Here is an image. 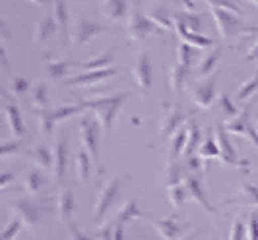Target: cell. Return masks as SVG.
Here are the masks:
<instances>
[{
	"label": "cell",
	"instance_id": "6da1fadb",
	"mask_svg": "<svg viewBox=\"0 0 258 240\" xmlns=\"http://www.w3.org/2000/svg\"><path fill=\"white\" fill-rule=\"evenodd\" d=\"M126 99H128V93L120 91V93H113V95H103V97H97V99H90V101H84L80 105L84 109H90L93 116L97 118V122L101 124V130L105 134H109Z\"/></svg>",
	"mask_w": 258,
	"mask_h": 240
},
{
	"label": "cell",
	"instance_id": "7a4b0ae2",
	"mask_svg": "<svg viewBox=\"0 0 258 240\" xmlns=\"http://www.w3.org/2000/svg\"><path fill=\"white\" fill-rule=\"evenodd\" d=\"M210 12H212L214 20H216L218 33H220L223 39L258 35V27L243 24L237 14L229 12V10H223V8H216V6H210Z\"/></svg>",
	"mask_w": 258,
	"mask_h": 240
},
{
	"label": "cell",
	"instance_id": "3957f363",
	"mask_svg": "<svg viewBox=\"0 0 258 240\" xmlns=\"http://www.w3.org/2000/svg\"><path fill=\"white\" fill-rule=\"evenodd\" d=\"M82 111H86L82 105H68V107H54V109H39V111H35V114H37V126L41 130V134L52 136L56 124L64 122L66 118H70V116H76Z\"/></svg>",
	"mask_w": 258,
	"mask_h": 240
},
{
	"label": "cell",
	"instance_id": "277c9868",
	"mask_svg": "<svg viewBox=\"0 0 258 240\" xmlns=\"http://www.w3.org/2000/svg\"><path fill=\"white\" fill-rule=\"evenodd\" d=\"M122 186H124V177H111L105 180L103 188L99 190V194H97L95 207H93V221L95 223H99L101 219H105L107 211L113 207L116 198L120 196Z\"/></svg>",
	"mask_w": 258,
	"mask_h": 240
},
{
	"label": "cell",
	"instance_id": "5b68a950",
	"mask_svg": "<svg viewBox=\"0 0 258 240\" xmlns=\"http://www.w3.org/2000/svg\"><path fill=\"white\" fill-rule=\"evenodd\" d=\"M159 29H161V27L157 26L150 16H146V14L140 10L138 4L132 8V12H130V16H128V22H126V33H128L130 41L142 43L146 37L159 33Z\"/></svg>",
	"mask_w": 258,
	"mask_h": 240
},
{
	"label": "cell",
	"instance_id": "8992f818",
	"mask_svg": "<svg viewBox=\"0 0 258 240\" xmlns=\"http://www.w3.org/2000/svg\"><path fill=\"white\" fill-rule=\"evenodd\" d=\"M80 128V138L84 143V149L90 153L93 163L99 161V141H101V124L97 122L95 116H82L78 120Z\"/></svg>",
	"mask_w": 258,
	"mask_h": 240
},
{
	"label": "cell",
	"instance_id": "52a82bcc",
	"mask_svg": "<svg viewBox=\"0 0 258 240\" xmlns=\"http://www.w3.org/2000/svg\"><path fill=\"white\" fill-rule=\"evenodd\" d=\"M10 211L24 223V228L29 232H35L41 225V205L33 200H12Z\"/></svg>",
	"mask_w": 258,
	"mask_h": 240
},
{
	"label": "cell",
	"instance_id": "ba28073f",
	"mask_svg": "<svg viewBox=\"0 0 258 240\" xmlns=\"http://www.w3.org/2000/svg\"><path fill=\"white\" fill-rule=\"evenodd\" d=\"M101 31H107V27L101 26L99 22L90 20V18H78L72 24V31H70V41L74 47H82L88 45L95 35H99Z\"/></svg>",
	"mask_w": 258,
	"mask_h": 240
},
{
	"label": "cell",
	"instance_id": "9c48e42d",
	"mask_svg": "<svg viewBox=\"0 0 258 240\" xmlns=\"http://www.w3.org/2000/svg\"><path fill=\"white\" fill-rule=\"evenodd\" d=\"M216 143H218V149H220V163L221 165H231V167H243L246 165V161H241L239 153L235 149V145L229 139V132L225 130L223 124H218L216 126Z\"/></svg>",
	"mask_w": 258,
	"mask_h": 240
},
{
	"label": "cell",
	"instance_id": "30bf717a",
	"mask_svg": "<svg viewBox=\"0 0 258 240\" xmlns=\"http://www.w3.org/2000/svg\"><path fill=\"white\" fill-rule=\"evenodd\" d=\"M132 77L136 82V86L140 88V91H150L152 88V79H154V70H152V58H150V52L148 51H140L136 60H134V66H132Z\"/></svg>",
	"mask_w": 258,
	"mask_h": 240
},
{
	"label": "cell",
	"instance_id": "8fae6325",
	"mask_svg": "<svg viewBox=\"0 0 258 240\" xmlns=\"http://www.w3.org/2000/svg\"><path fill=\"white\" fill-rule=\"evenodd\" d=\"M190 97L198 109H210L216 99V74L194 82L192 89H190Z\"/></svg>",
	"mask_w": 258,
	"mask_h": 240
},
{
	"label": "cell",
	"instance_id": "7c38bea8",
	"mask_svg": "<svg viewBox=\"0 0 258 240\" xmlns=\"http://www.w3.org/2000/svg\"><path fill=\"white\" fill-rule=\"evenodd\" d=\"M66 167H68V138L66 134H60L52 147V173H54V180L60 186L64 184Z\"/></svg>",
	"mask_w": 258,
	"mask_h": 240
},
{
	"label": "cell",
	"instance_id": "4fadbf2b",
	"mask_svg": "<svg viewBox=\"0 0 258 240\" xmlns=\"http://www.w3.org/2000/svg\"><path fill=\"white\" fill-rule=\"evenodd\" d=\"M138 217H142L140 209H138V202L136 200H126L111 221L113 230H115V240H124V225L132 219H138Z\"/></svg>",
	"mask_w": 258,
	"mask_h": 240
},
{
	"label": "cell",
	"instance_id": "5bb4252c",
	"mask_svg": "<svg viewBox=\"0 0 258 240\" xmlns=\"http://www.w3.org/2000/svg\"><path fill=\"white\" fill-rule=\"evenodd\" d=\"M116 68H105V70H95V72H82V74H76L72 77H66L64 84L68 88H90V86H95V84H101L107 77L116 76Z\"/></svg>",
	"mask_w": 258,
	"mask_h": 240
},
{
	"label": "cell",
	"instance_id": "9a60e30c",
	"mask_svg": "<svg viewBox=\"0 0 258 240\" xmlns=\"http://www.w3.org/2000/svg\"><path fill=\"white\" fill-rule=\"evenodd\" d=\"M2 111H4V122L8 124V130L12 132L16 138H22L27 130L26 124H24L22 111L18 109V105L14 101H8L6 97H2Z\"/></svg>",
	"mask_w": 258,
	"mask_h": 240
},
{
	"label": "cell",
	"instance_id": "2e32d148",
	"mask_svg": "<svg viewBox=\"0 0 258 240\" xmlns=\"http://www.w3.org/2000/svg\"><path fill=\"white\" fill-rule=\"evenodd\" d=\"M184 120H186L184 113H181L177 107L165 105V109L161 113V120H159V132L165 138H173L179 132V126H181Z\"/></svg>",
	"mask_w": 258,
	"mask_h": 240
},
{
	"label": "cell",
	"instance_id": "e0dca14e",
	"mask_svg": "<svg viewBox=\"0 0 258 240\" xmlns=\"http://www.w3.org/2000/svg\"><path fill=\"white\" fill-rule=\"evenodd\" d=\"M144 219L157 230L161 240H181L184 228L175 217H167V219H154V217L148 219V217H144Z\"/></svg>",
	"mask_w": 258,
	"mask_h": 240
},
{
	"label": "cell",
	"instance_id": "ac0fdd59",
	"mask_svg": "<svg viewBox=\"0 0 258 240\" xmlns=\"http://www.w3.org/2000/svg\"><path fill=\"white\" fill-rule=\"evenodd\" d=\"M74 207H76V203H74L72 186L62 184L60 190H58V198H56V211H58V219H60L64 225H70V223H72Z\"/></svg>",
	"mask_w": 258,
	"mask_h": 240
},
{
	"label": "cell",
	"instance_id": "d6986e66",
	"mask_svg": "<svg viewBox=\"0 0 258 240\" xmlns=\"http://www.w3.org/2000/svg\"><path fill=\"white\" fill-rule=\"evenodd\" d=\"M184 186L188 190V200H192L198 207H202L206 213H214V205L208 202V196L204 188H202V184H200V180L196 177H186L184 178Z\"/></svg>",
	"mask_w": 258,
	"mask_h": 240
},
{
	"label": "cell",
	"instance_id": "ffe728a7",
	"mask_svg": "<svg viewBox=\"0 0 258 240\" xmlns=\"http://www.w3.org/2000/svg\"><path fill=\"white\" fill-rule=\"evenodd\" d=\"M56 29H58V24H56L54 16H52V14H45L41 20H37V24H35L33 41H35L37 45H43V43H47L49 39L54 37Z\"/></svg>",
	"mask_w": 258,
	"mask_h": 240
},
{
	"label": "cell",
	"instance_id": "44dd1931",
	"mask_svg": "<svg viewBox=\"0 0 258 240\" xmlns=\"http://www.w3.org/2000/svg\"><path fill=\"white\" fill-rule=\"evenodd\" d=\"M173 24H175V31H177V35L181 37L182 43L192 45L194 49H210V47L214 45V41L210 37H204V35H200V33H194L190 29H186L181 22H175V20H173Z\"/></svg>",
	"mask_w": 258,
	"mask_h": 240
},
{
	"label": "cell",
	"instance_id": "7402d4cb",
	"mask_svg": "<svg viewBox=\"0 0 258 240\" xmlns=\"http://www.w3.org/2000/svg\"><path fill=\"white\" fill-rule=\"evenodd\" d=\"M220 54H221V47H218V49H214L212 52H208V54H204V56L200 58V62L196 66V72H194L198 79L210 77L212 72H216V64L220 60Z\"/></svg>",
	"mask_w": 258,
	"mask_h": 240
},
{
	"label": "cell",
	"instance_id": "603a6c76",
	"mask_svg": "<svg viewBox=\"0 0 258 240\" xmlns=\"http://www.w3.org/2000/svg\"><path fill=\"white\" fill-rule=\"evenodd\" d=\"M186 139H188V128L186 130H179L173 138H171V143H169V151H167V163H175L182 153H184V147H186Z\"/></svg>",
	"mask_w": 258,
	"mask_h": 240
},
{
	"label": "cell",
	"instance_id": "cb8c5ba5",
	"mask_svg": "<svg viewBox=\"0 0 258 240\" xmlns=\"http://www.w3.org/2000/svg\"><path fill=\"white\" fill-rule=\"evenodd\" d=\"M225 130L229 134H235V136H245L246 138V132L250 128V118H248V109H245L243 113H239L235 118H229L225 124Z\"/></svg>",
	"mask_w": 258,
	"mask_h": 240
},
{
	"label": "cell",
	"instance_id": "d4e9b609",
	"mask_svg": "<svg viewBox=\"0 0 258 240\" xmlns=\"http://www.w3.org/2000/svg\"><path fill=\"white\" fill-rule=\"evenodd\" d=\"M190 70H192V68H186V66H182V64L175 62V66H173L171 72H169V84H171L173 93H177V95L181 93L184 82L190 76Z\"/></svg>",
	"mask_w": 258,
	"mask_h": 240
},
{
	"label": "cell",
	"instance_id": "484cf974",
	"mask_svg": "<svg viewBox=\"0 0 258 240\" xmlns=\"http://www.w3.org/2000/svg\"><path fill=\"white\" fill-rule=\"evenodd\" d=\"M101 10L109 20H120L126 16V0H101Z\"/></svg>",
	"mask_w": 258,
	"mask_h": 240
},
{
	"label": "cell",
	"instance_id": "4316f807",
	"mask_svg": "<svg viewBox=\"0 0 258 240\" xmlns=\"http://www.w3.org/2000/svg\"><path fill=\"white\" fill-rule=\"evenodd\" d=\"M91 155L86 149H78L76 151V177L80 182H88L91 173Z\"/></svg>",
	"mask_w": 258,
	"mask_h": 240
},
{
	"label": "cell",
	"instance_id": "83f0119b",
	"mask_svg": "<svg viewBox=\"0 0 258 240\" xmlns=\"http://www.w3.org/2000/svg\"><path fill=\"white\" fill-rule=\"evenodd\" d=\"M173 20L175 22H181L186 29H190L194 33H198V29L202 26V16L200 14L192 12V10H179V12L173 14Z\"/></svg>",
	"mask_w": 258,
	"mask_h": 240
},
{
	"label": "cell",
	"instance_id": "f1b7e54d",
	"mask_svg": "<svg viewBox=\"0 0 258 240\" xmlns=\"http://www.w3.org/2000/svg\"><path fill=\"white\" fill-rule=\"evenodd\" d=\"M26 153L35 161V163L41 165L43 169L52 167V149H49L45 143H37V145H33L31 149H27Z\"/></svg>",
	"mask_w": 258,
	"mask_h": 240
},
{
	"label": "cell",
	"instance_id": "f546056e",
	"mask_svg": "<svg viewBox=\"0 0 258 240\" xmlns=\"http://www.w3.org/2000/svg\"><path fill=\"white\" fill-rule=\"evenodd\" d=\"M76 66H82V64L70 62V60H51V62L47 64V76L51 77V79H54V82L56 79H62Z\"/></svg>",
	"mask_w": 258,
	"mask_h": 240
},
{
	"label": "cell",
	"instance_id": "4dcf8cb0",
	"mask_svg": "<svg viewBox=\"0 0 258 240\" xmlns=\"http://www.w3.org/2000/svg\"><path fill=\"white\" fill-rule=\"evenodd\" d=\"M200 128H198V124L196 122H190L188 124V139H186V147H184V157L186 159H190V157H194V151H198L200 149Z\"/></svg>",
	"mask_w": 258,
	"mask_h": 240
},
{
	"label": "cell",
	"instance_id": "1f68e13d",
	"mask_svg": "<svg viewBox=\"0 0 258 240\" xmlns=\"http://www.w3.org/2000/svg\"><path fill=\"white\" fill-rule=\"evenodd\" d=\"M43 188V177L37 169H31L27 171L26 177H24V192L29 194V196H35L39 194V190Z\"/></svg>",
	"mask_w": 258,
	"mask_h": 240
},
{
	"label": "cell",
	"instance_id": "d6a6232c",
	"mask_svg": "<svg viewBox=\"0 0 258 240\" xmlns=\"http://www.w3.org/2000/svg\"><path fill=\"white\" fill-rule=\"evenodd\" d=\"M167 198H169V203L175 207V209H179L184 205V202L188 200V190L184 184H175V186H169L167 188Z\"/></svg>",
	"mask_w": 258,
	"mask_h": 240
},
{
	"label": "cell",
	"instance_id": "836d02e7",
	"mask_svg": "<svg viewBox=\"0 0 258 240\" xmlns=\"http://www.w3.org/2000/svg\"><path fill=\"white\" fill-rule=\"evenodd\" d=\"M150 18H152L161 29H171V27H175V24H173V14H169L167 8H161V6L150 8Z\"/></svg>",
	"mask_w": 258,
	"mask_h": 240
},
{
	"label": "cell",
	"instance_id": "e575fe53",
	"mask_svg": "<svg viewBox=\"0 0 258 240\" xmlns=\"http://www.w3.org/2000/svg\"><path fill=\"white\" fill-rule=\"evenodd\" d=\"M111 62H113V54H111V52H105V54H99V56L91 58L88 62H84L80 68H82L84 72H95V70L111 68Z\"/></svg>",
	"mask_w": 258,
	"mask_h": 240
},
{
	"label": "cell",
	"instance_id": "d590c367",
	"mask_svg": "<svg viewBox=\"0 0 258 240\" xmlns=\"http://www.w3.org/2000/svg\"><path fill=\"white\" fill-rule=\"evenodd\" d=\"M52 16H54L58 27L64 33H68V4H66V0H54L52 2Z\"/></svg>",
	"mask_w": 258,
	"mask_h": 240
},
{
	"label": "cell",
	"instance_id": "8d00e7d4",
	"mask_svg": "<svg viewBox=\"0 0 258 240\" xmlns=\"http://www.w3.org/2000/svg\"><path fill=\"white\" fill-rule=\"evenodd\" d=\"M194 56H196V49L188 43H179L177 45V62L186 66V68H192Z\"/></svg>",
	"mask_w": 258,
	"mask_h": 240
},
{
	"label": "cell",
	"instance_id": "74e56055",
	"mask_svg": "<svg viewBox=\"0 0 258 240\" xmlns=\"http://www.w3.org/2000/svg\"><path fill=\"white\" fill-rule=\"evenodd\" d=\"M256 91H258V74L256 76H252L250 79H246L245 84H241V88H239V91H237V101L239 103L248 101Z\"/></svg>",
	"mask_w": 258,
	"mask_h": 240
},
{
	"label": "cell",
	"instance_id": "f35d334b",
	"mask_svg": "<svg viewBox=\"0 0 258 240\" xmlns=\"http://www.w3.org/2000/svg\"><path fill=\"white\" fill-rule=\"evenodd\" d=\"M198 157H200V159H206V161H212V159H218V161H220V149H218L216 139H206V141H202V145H200V149H198Z\"/></svg>",
	"mask_w": 258,
	"mask_h": 240
},
{
	"label": "cell",
	"instance_id": "ab89813d",
	"mask_svg": "<svg viewBox=\"0 0 258 240\" xmlns=\"http://www.w3.org/2000/svg\"><path fill=\"white\" fill-rule=\"evenodd\" d=\"M165 186H175V184H181V178H182V169L181 165L177 163H167V167H165Z\"/></svg>",
	"mask_w": 258,
	"mask_h": 240
},
{
	"label": "cell",
	"instance_id": "60d3db41",
	"mask_svg": "<svg viewBox=\"0 0 258 240\" xmlns=\"http://www.w3.org/2000/svg\"><path fill=\"white\" fill-rule=\"evenodd\" d=\"M33 103L39 109H49V89L43 82H39L33 91Z\"/></svg>",
	"mask_w": 258,
	"mask_h": 240
},
{
	"label": "cell",
	"instance_id": "b9f144b4",
	"mask_svg": "<svg viewBox=\"0 0 258 240\" xmlns=\"http://www.w3.org/2000/svg\"><path fill=\"white\" fill-rule=\"evenodd\" d=\"M241 198L245 200V205L248 207H258V188L252 184H243L241 186Z\"/></svg>",
	"mask_w": 258,
	"mask_h": 240
},
{
	"label": "cell",
	"instance_id": "7bdbcfd3",
	"mask_svg": "<svg viewBox=\"0 0 258 240\" xmlns=\"http://www.w3.org/2000/svg\"><path fill=\"white\" fill-rule=\"evenodd\" d=\"M22 227H24V223H22L20 219H14L12 223L4 225L2 232H0V240H16V236L20 234Z\"/></svg>",
	"mask_w": 258,
	"mask_h": 240
},
{
	"label": "cell",
	"instance_id": "ee69618b",
	"mask_svg": "<svg viewBox=\"0 0 258 240\" xmlns=\"http://www.w3.org/2000/svg\"><path fill=\"white\" fill-rule=\"evenodd\" d=\"M218 103H220V109H221V113L225 114V118H235V116L239 114L237 105H235V103H233L227 95H220Z\"/></svg>",
	"mask_w": 258,
	"mask_h": 240
},
{
	"label": "cell",
	"instance_id": "f6af8a7d",
	"mask_svg": "<svg viewBox=\"0 0 258 240\" xmlns=\"http://www.w3.org/2000/svg\"><path fill=\"white\" fill-rule=\"evenodd\" d=\"M246 236V225L243 223L241 217H235L231 225V232H229V240H243Z\"/></svg>",
	"mask_w": 258,
	"mask_h": 240
},
{
	"label": "cell",
	"instance_id": "bcb514c9",
	"mask_svg": "<svg viewBox=\"0 0 258 240\" xmlns=\"http://www.w3.org/2000/svg\"><path fill=\"white\" fill-rule=\"evenodd\" d=\"M208 2L210 6H216V8H223V10H229L233 14H241V8H239V4L235 2V0H204Z\"/></svg>",
	"mask_w": 258,
	"mask_h": 240
},
{
	"label": "cell",
	"instance_id": "7dc6e473",
	"mask_svg": "<svg viewBox=\"0 0 258 240\" xmlns=\"http://www.w3.org/2000/svg\"><path fill=\"white\" fill-rule=\"evenodd\" d=\"M246 240H258V211H252L246 225Z\"/></svg>",
	"mask_w": 258,
	"mask_h": 240
},
{
	"label": "cell",
	"instance_id": "c3c4849f",
	"mask_svg": "<svg viewBox=\"0 0 258 240\" xmlns=\"http://www.w3.org/2000/svg\"><path fill=\"white\" fill-rule=\"evenodd\" d=\"M22 151V143L16 139V141H2V145H0V155L2 157H10V155H16V153Z\"/></svg>",
	"mask_w": 258,
	"mask_h": 240
},
{
	"label": "cell",
	"instance_id": "681fc988",
	"mask_svg": "<svg viewBox=\"0 0 258 240\" xmlns=\"http://www.w3.org/2000/svg\"><path fill=\"white\" fill-rule=\"evenodd\" d=\"M10 88H12L14 93L22 95V93H26L27 89H29V82H27L26 77H14L12 84H10Z\"/></svg>",
	"mask_w": 258,
	"mask_h": 240
},
{
	"label": "cell",
	"instance_id": "f907efd6",
	"mask_svg": "<svg viewBox=\"0 0 258 240\" xmlns=\"http://www.w3.org/2000/svg\"><path fill=\"white\" fill-rule=\"evenodd\" d=\"M66 230H68V234H70L72 240H93V238H90V236H86V234H82L80 228L74 225V221H72L70 225H66Z\"/></svg>",
	"mask_w": 258,
	"mask_h": 240
},
{
	"label": "cell",
	"instance_id": "816d5d0a",
	"mask_svg": "<svg viewBox=\"0 0 258 240\" xmlns=\"http://www.w3.org/2000/svg\"><path fill=\"white\" fill-rule=\"evenodd\" d=\"M99 240H115V230H113V225H111V221L109 223H105L101 230H99Z\"/></svg>",
	"mask_w": 258,
	"mask_h": 240
},
{
	"label": "cell",
	"instance_id": "f5cc1de1",
	"mask_svg": "<svg viewBox=\"0 0 258 240\" xmlns=\"http://www.w3.org/2000/svg\"><path fill=\"white\" fill-rule=\"evenodd\" d=\"M245 60H248V62H258V41L256 45H252L248 49V52L245 54Z\"/></svg>",
	"mask_w": 258,
	"mask_h": 240
},
{
	"label": "cell",
	"instance_id": "db71d44e",
	"mask_svg": "<svg viewBox=\"0 0 258 240\" xmlns=\"http://www.w3.org/2000/svg\"><path fill=\"white\" fill-rule=\"evenodd\" d=\"M186 161H188V169H190V171H200V169H202L200 159H196V157H190V159H186Z\"/></svg>",
	"mask_w": 258,
	"mask_h": 240
},
{
	"label": "cell",
	"instance_id": "11a10c76",
	"mask_svg": "<svg viewBox=\"0 0 258 240\" xmlns=\"http://www.w3.org/2000/svg\"><path fill=\"white\" fill-rule=\"evenodd\" d=\"M10 180H12V173H8V175H6V173H2V180H0V186H2V190H6V184H8Z\"/></svg>",
	"mask_w": 258,
	"mask_h": 240
},
{
	"label": "cell",
	"instance_id": "9f6ffc18",
	"mask_svg": "<svg viewBox=\"0 0 258 240\" xmlns=\"http://www.w3.org/2000/svg\"><path fill=\"white\" fill-rule=\"evenodd\" d=\"M33 4H37V6H49V4H52L54 0H31Z\"/></svg>",
	"mask_w": 258,
	"mask_h": 240
},
{
	"label": "cell",
	"instance_id": "6f0895ef",
	"mask_svg": "<svg viewBox=\"0 0 258 240\" xmlns=\"http://www.w3.org/2000/svg\"><path fill=\"white\" fill-rule=\"evenodd\" d=\"M182 2V6L186 8V10H192L194 8V0H181Z\"/></svg>",
	"mask_w": 258,
	"mask_h": 240
},
{
	"label": "cell",
	"instance_id": "680465c9",
	"mask_svg": "<svg viewBox=\"0 0 258 240\" xmlns=\"http://www.w3.org/2000/svg\"><path fill=\"white\" fill-rule=\"evenodd\" d=\"M194 238H196V232H188V234H186L184 238H181V240H194Z\"/></svg>",
	"mask_w": 258,
	"mask_h": 240
},
{
	"label": "cell",
	"instance_id": "91938a15",
	"mask_svg": "<svg viewBox=\"0 0 258 240\" xmlns=\"http://www.w3.org/2000/svg\"><path fill=\"white\" fill-rule=\"evenodd\" d=\"M248 2H250V4H254V6L258 8V0H248Z\"/></svg>",
	"mask_w": 258,
	"mask_h": 240
}]
</instances>
